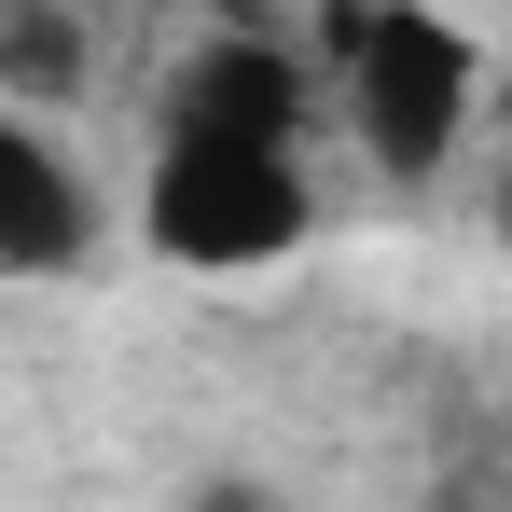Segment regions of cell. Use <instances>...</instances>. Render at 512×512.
Instances as JSON below:
<instances>
[{"instance_id":"1","label":"cell","mask_w":512,"mask_h":512,"mask_svg":"<svg viewBox=\"0 0 512 512\" xmlns=\"http://www.w3.org/2000/svg\"><path fill=\"white\" fill-rule=\"evenodd\" d=\"M319 97L346 111V139L374 153V180H443L471 153V125H485V42H471L457 14H416V0L333 14Z\"/></svg>"},{"instance_id":"2","label":"cell","mask_w":512,"mask_h":512,"mask_svg":"<svg viewBox=\"0 0 512 512\" xmlns=\"http://www.w3.org/2000/svg\"><path fill=\"white\" fill-rule=\"evenodd\" d=\"M139 236L180 277H263L319 236V180H305V153H250V139H153Z\"/></svg>"},{"instance_id":"3","label":"cell","mask_w":512,"mask_h":512,"mask_svg":"<svg viewBox=\"0 0 512 512\" xmlns=\"http://www.w3.org/2000/svg\"><path fill=\"white\" fill-rule=\"evenodd\" d=\"M319 125V56L277 28H208L153 97V139H250V153H305Z\"/></svg>"},{"instance_id":"4","label":"cell","mask_w":512,"mask_h":512,"mask_svg":"<svg viewBox=\"0 0 512 512\" xmlns=\"http://www.w3.org/2000/svg\"><path fill=\"white\" fill-rule=\"evenodd\" d=\"M97 180L84 153L56 139V125H28V111H0V277L14 291H42V277H84L97 263Z\"/></svg>"},{"instance_id":"5","label":"cell","mask_w":512,"mask_h":512,"mask_svg":"<svg viewBox=\"0 0 512 512\" xmlns=\"http://www.w3.org/2000/svg\"><path fill=\"white\" fill-rule=\"evenodd\" d=\"M499 222H512V180H499Z\"/></svg>"}]
</instances>
